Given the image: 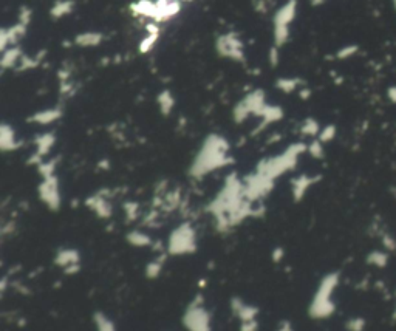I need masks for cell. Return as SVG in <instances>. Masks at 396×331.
<instances>
[{"mask_svg":"<svg viewBox=\"0 0 396 331\" xmlns=\"http://www.w3.org/2000/svg\"><path fill=\"white\" fill-rule=\"evenodd\" d=\"M228 163H231L228 158V141L219 135H210L197 155L191 173L194 176H203L222 166H226Z\"/></svg>","mask_w":396,"mask_h":331,"instance_id":"1","label":"cell"},{"mask_svg":"<svg viewBox=\"0 0 396 331\" xmlns=\"http://www.w3.org/2000/svg\"><path fill=\"white\" fill-rule=\"evenodd\" d=\"M308 147L305 144L302 142H297V144H293L286 149V152L276 157V158H269V160H265L259 164L257 167V172L269 176L271 179H276L277 176H280L283 172L293 169L297 163V158L302 152H305Z\"/></svg>","mask_w":396,"mask_h":331,"instance_id":"2","label":"cell"},{"mask_svg":"<svg viewBox=\"0 0 396 331\" xmlns=\"http://www.w3.org/2000/svg\"><path fill=\"white\" fill-rule=\"evenodd\" d=\"M339 279L338 274H328L327 277H323L319 291L313 300V307H311V313L316 317H325L333 311V304H331V294L336 288Z\"/></svg>","mask_w":396,"mask_h":331,"instance_id":"3","label":"cell"},{"mask_svg":"<svg viewBox=\"0 0 396 331\" xmlns=\"http://www.w3.org/2000/svg\"><path fill=\"white\" fill-rule=\"evenodd\" d=\"M197 249V238L195 231L191 228V225L185 223L178 226L169 238V252L175 255L191 254Z\"/></svg>","mask_w":396,"mask_h":331,"instance_id":"4","label":"cell"},{"mask_svg":"<svg viewBox=\"0 0 396 331\" xmlns=\"http://www.w3.org/2000/svg\"><path fill=\"white\" fill-rule=\"evenodd\" d=\"M245 185V195L248 201H254L259 200L262 197H265L272 188H274V179H271L269 176L256 172L253 175H249L246 178V181L243 183Z\"/></svg>","mask_w":396,"mask_h":331,"instance_id":"5","label":"cell"},{"mask_svg":"<svg viewBox=\"0 0 396 331\" xmlns=\"http://www.w3.org/2000/svg\"><path fill=\"white\" fill-rule=\"evenodd\" d=\"M217 50L220 56L234 59V61H245V54H243V44L235 34H223L217 39Z\"/></svg>","mask_w":396,"mask_h":331,"instance_id":"6","label":"cell"},{"mask_svg":"<svg viewBox=\"0 0 396 331\" xmlns=\"http://www.w3.org/2000/svg\"><path fill=\"white\" fill-rule=\"evenodd\" d=\"M39 195L42 201L50 207V209H57L60 203V194H59V183L56 176H47L44 178V181L39 185Z\"/></svg>","mask_w":396,"mask_h":331,"instance_id":"7","label":"cell"},{"mask_svg":"<svg viewBox=\"0 0 396 331\" xmlns=\"http://www.w3.org/2000/svg\"><path fill=\"white\" fill-rule=\"evenodd\" d=\"M185 323L191 331H209V314L201 305L194 304L186 313Z\"/></svg>","mask_w":396,"mask_h":331,"instance_id":"8","label":"cell"},{"mask_svg":"<svg viewBox=\"0 0 396 331\" xmlns=\"http://www.w3.org/2000/svg\"><path fill=\"white\" fill-rule=\"evenodd\" d=\"M179 10H181V5H179L178 0H172V2H167V4L157 2V13H155L154 20L157 23L167 22L172 17H175L179 13Z\"/></svg>","mask_w":396,"mask_h":331,"instance_id":"9","label":"cell"},{"mask_svg":"<svg viewBox=\"0 0 396 331\" xmlns=\"http://www.w3.org/2000/svg\"><path fill=\"white\" fill-rule=\"evenodd\" d=\"M56 263L64 268L67 273H71V271H78L79 269V254L75 249H62L59 251L56 255Z\"/></svg>","mask_w":396,"mask_h":331,"instance_id":"10","label":"cell"},{"mask_svg":"<svg viewBox=\"0 0 396 331\" xmlns=\"http://www.w3.org/2000/svg\"><path fill=\"white\" fill-rule=\"evenodd\" d=\"M296 13H297V2L296 0H290L288 4L279 8L277 13L274 14V26H280V25L290 26V23L296 17Z\"/></svg>","mask_w":396,"mask_h":331,"instance_id":"11","label":"cell"},{"mask_svg":"<svg viewBox=\"0 0 396 331\" xmlns=\"http://www.w3.org/2000/svg\"><path fill=\"white\" fill-rule=\"evenodd\" d=\"M53 144H54V135L53 133H45V135L38 136L36 138V147H38L36 154L29 161L34 163V160H38V164H41V158L45 157L50 152V149L53 147Z\"/></svg>","mask_w":396,"mask_h":331,"instance_id":"12","label":"cell"},{"mask_svg":"<svg viewBox=\"0 0 396 331\" xmlns=\"http://www.w3.org/2000/svg\"><path fill=\"white\" fill-rule=\"evenodd\" d=\"M317 178H319V176L314 178V176H308V175H302V176L296 178L294 181H293V195H294V200H296V201L302 200V197L305 195V192L308 191V188H310L313 183L317 181Z\"/></svg>","mask_w":396,"mask_h":331,"instance_id":"13","label":"cell"},{"mask_svg":"<svg viewBox=\"0 0 396 331\" xmlns=\"http://www.w3.org/2000/svg\"><path fill=\"white\" fill-rule=\"evenodd\" d=\"M20 145V142L16 139L14 130L8 124H2L0 127V147L2 150H16Z\"/></svg>","mask_w":396,"mask_h":331,"instance_id":"14","label":"cell"},{"mask_svg":"<svg viewBox=\"0 0 396 331\" xmlns=\"http://www.w3.org/2000/svg\"><path fill=\"white\" fill-rule=\"evenodd\" d=\"M87 206L93 209L95 212H96L99 217H102V218H107V217L112 214V206H110V203H109L102 195H99V194L95 195V197H91V198H88Z\"/></svg>","mask_w":396,"mask_h":331,"instance_id":"15","label":"cell"},{"mask_svg":"<svg viewBox=\"0 0 396 331\" xmlns=\"http://www.w3.org/2000/svg\"><path fill=\"white\" fill-rule=\"evenodd\" d=\"M60 115H62V112H60L59 108L42 110V112H39V113H34L31 118H29V121L45 126V124H51V123L57 121V119L60 118Z\"/></svg>","mask_w":396,"mask_h":331,"instance_id":"16","label":"cell"},{"mask_svg":"<svg viewBox=\"0 0 396 331\" xmlns=\"http://www.w3.org/2000/svg\"><path fill=\"white\" fill-rule=\"evenodd\" d=\"M132 11L136 16H144V17H155L157 13V4L150 2V0H138L136 4H132Z\"/></svg>","mask_w":396,"mask_h":331,"instance_id":"17","label":"cell"},{"mask_svg":"<svg viewBox=\"0 0 396 331\" xmlns=\"http://www.w3.org/2000/svg\"><path fill=\"white\" fill-rule=\"evenodd\" d=\"M259 116L263 118V126H262V127H265V126H268L269 123L279 121V119L283 116V112H282L280 107H276V105H266V104H265V107L260 110Z\"/></svg>","mask_w":396,"mask_h":331,"instance_id":"18","label":"cell"},{"mask_svg":"<svg viewBox=\"0 0 396 331\" xmlns=\"http://www.w3.org/2000/svg\"><path fill=\"white\" fill-rule=\"evenodd\" d=\"M20 59H22V51H20V48L11 47V48H8V50L4 51L2 62H0V65H2V68H11V67H14L16 64L20 62Z\"/></svg>","mask_w":396,"mask_h":331,"instance_id":"19","label":"cell"},{"mask_svg":"<svg viewBox=\"0 0 396 331\" xmlns=\"http://www.w3.org/2000/svg\"><path fill=\"white\" fill-rule=\"evenodd\" d=\"M101 41H102V34L93 33V31L82 33L75 38V44L79 47H96L98 44H101Z\"/></svg>","mask_w":396,"mask_h":331,"instance_id":"20","label":"cell"},{"mask_svg":"<svg viewBox=\"0 0 396 331\" xmlns=\"http://www.w3.org/2000/svg\"><path fill=\"white\" fill-rule=\"evenodd\" d=\"M234 311L243 319V320H253L257 314V308L251 307V305H246V304H241L240 300H234Z\"/></svg>","mask_w":396,"mask_h":331,"instance_id":"21","label":"cell"},{"mask_svg":"<svg viewBox=\"0 0 396 331\" xmlns=\"http://www.w3.org/2000/svg\"><path fill=\"white\" fill-rule=\"evenodd\" d=\"M73 7H75V2L73 0H59V2L51 8V16L53 17H62V16H67V14H70L71 13V10H73Z\"/></svg>","mask_w":396,"mask_h":331,"instance_id":"22","label":"cell"},{"mask_svg":"<svg viewBox=\"0 0 396 331\" xmlns=\"http://www.w3.org/2000/svg\"><path fill=\"white\" fill-rule=\"evenodd\" d=\"M158 104H160L161 113H163V115H169L170 110H172L173 105H175V99H173V96L170 95V92L164 90V92L158 96Z\"/></svg>","mask_w":396,"mask_h":331,"instance_id":"23","label":"cell"},{"mask_svg":"<svg viewBox=\"0 0 396 331\" xmlns=\"http://www.w3.org/2000/svg\"><path fill=\"white\" fill-rule=\"evenodd\" d=\"M127 240L129 243L133 245V246H147L150 245V237L141 231H132L129 235H127Z\"/></svg>","mask_w":396,"mask_h":331,"instance_id":"24","label":"cell"},{"mask_svg":"<svg viewBox=\"0 0 396 331\" xmlns=\"http://www.w3.org/2000/svg\"><path fill=\"white\" fill-rule=\"evenodd\" d=\"M290 38V26L286 25H280V26H274V42H276V47L283 45Z\"/></svg>","mask_w":396,"mask_h":331,"instance_id":"25","label":"cell"},{"mask_svg":"<svg viewBox=\"0 0 396 331\" xmlns=\"http://www.w3.org/2000/svg\"><path fill=\"white\" fill-rule=\"evenodd\" d=\"M300 81L299 79H294V78H282L277 81V88L282 90V92L285 93H291L294 92V90L299 87Z\"/></svg>","mask_w":396,"mask_h":331,"instance_id":"26","label":"cell"},{"mask_svg":"<svg viewBox=\"0 0 396 331\" xmlns=\"http://www.w3.org/2000/svg\"><path fill=\"white\" fill-rule=\"evenodd\" d=\"M300 130H302L303 135H307V136H316V135L320 133V127H319L317 121H314V119H311V118L303 121Z\"/></svg>","mask_w":396,"mask_h":331,"instance_id":"27","label":"cell"},{"mask_svg":"<svg viewBox=\"0 0 396 331\" xmlns=\"http://www.w3.org/2000/svg\"><path fill=\"white\" fill-rule=\"evenodd\" d=\"M367 262H369V263H372V265H375V266L384 268V266L387 265V262H388V254L375 251V252H372V254L369 255Z\"/></svg>","mask_w":396,"mask_h":331,"instance_id":"28","label":"cell"},{"mask_svg":"<svg viewBox=\"0 0 396 331\" xmlns=\"http://www.w3.org/2000/svg\"><path fill=\"white\" fill-rule=\"evenodd\" d=\"M161 268H163V262H161V259H157V260H154V262H150L149 265H147V277H150V279H155V277H158V274L161 273Z\"/></svg>","mask_w":396,"mask_h":331,"instance_id":"29","label":"cell"},{"mask_svg":"<svg viewBox=\"0 0 396 331\" xmlns=\"http://www.w3.org/2000/svg\"><path fill=\"white\" fill-rule=\"evenodd\" d=\"M158 36H160V34H147V36L141 41V44H139V51H141V53L150 51L152 48H154V45L157 44Z\"/></svg>","mask_w":396,"mask_h":331,"instance_id":"30","label":"cell"},{"mask_svg":"<svg viewBox=\"0 0 396 331\" xmlns=\"http://www.w3.org/2000/svg\"><path fill=\"white\" fill-rule=\"evenodd\" d=\"M38 169H39V172H41V175H42L44 178L53 176V175H54V170H56V160L41 163V164H38Z\"/></svg>","mask_w":396,"mask_h":331,"instance_id":"31","label":"cell"},{"mask_svg":"<svg viewBox=\"0 0 396 331\" xmlns=\"http://www.w3.org/2000/svg\"><path fill=\"white\" fill-rule=\"evenodd\" d=\"M307 150L310 152V155L314 157V158H322V157H323V147H322V141H320V139L313 141V142L308 145Z\"/></svg>","mask_w":396,"mask_h":331,"instance_id":"32","label":"cell"},{"mask_svg":"<svg viewBox=\"0 0 396 331\" xmlns=\"http://www.w3.org/2000/svg\"><path fill=\"white\" fill-rule=\"evenodd\" d=\"M334 135H336V127H334V126H327V127H323V129L320 130L319 139H320L322 142H328V141H331V139L334 138Z\"/></svg>","mask_w":396,"mask_h":331,"instance_id":"33","label":"cell"},{"mask_svg":"<svg viewBox=\"0 0 396 331\" xmlns=\"http://www.w3.org/2000/svg\"><path fill=\"white\" fill-rule=\"evenodd\" d=\"M96 320H98V326H99V331H113V323L105 319L102 314H98L96 316Z\"/></svg>","mask_w":396,"mask_h":331,"instance_id":"34","label":"cell"},{"mask_svg":"<svg viewBox=\"0 0 396 331\" xmlns=\"http://www.w3.org/2000/svg\"><path fill=\"white\" fill-rule=\"evenodd\" d=\"M382 240H384V246H385L387 249H390V252L396 249V240H394L390 234H385V235L382 237Z\"/></svg>","mask_w":396,"mask_h":331,"instance_id":"35","label":"cell"},{"mask_svg":"<svg viewBox=\"0 0 396 331\" xmlns=\"http://www.w3.org/2000/svg\"><path fill=\"white\" fill-rule=\"evenodd\" d=\"M269 64L272 67H276L279 64V48L277 47H272L269 50Z\"/></svg>","mask_w":396,"mask_h":331,"instance_id":"36","label":"cell"},{"mask_svg":"<svg viewBox=\"0 0 396 331\" xmlns=\"http://www.w3.org/2000/svg\"><path fill=\"white\" fill-rule=\"evenodd\" d=\"M29 20H31V11H29L28 8H22L20 16H19V22L23 23V25H28Z\"/></svg>","mask_w":396,"mask_h":331,"instance_id":"37","label":"cell"},{"mask_svg":"<svg viewBox=\"0 0 396 331\" xmlns=\"http://www.w3.org/2000/svg\"><path fill=\"white\" fill-rule=\"evenodd\" d=\"M356 47H347V48H342L339 53H338V57L339 59H345V57H348V56H351V54H354L356 53Z\"/></svg>","mask_w":396,"mask_h":331,"instance_id":"38","label":"cell"},{"mask_svg":"<svg viewBox=\"0 0 396 331\" xmlns=\"http://www.w3.org/2000/svg\"><path fill=\"white\" fill-rule=\"evenodd\" d=\"M257 329V323L256 320H243V325H241V331H256Z\"/></svg>","mask_w":396,"mask_h":331,"instance_id":"39","label":"cell"},{"mask_svg":"<svg viewBox=\"0 0 396 331\" xmlns=\"http://www.w3.org/2000/svg\"><path fill=\"white\" fill-rule=\"evenodd\" d=\"M146 29L149 34H160V25L157 22H152V23H147L146 25Z\"/></svg>","mask_w":396,"mask_h":331,"instance_id":"40","label":"cell"},{"mask_svg":"<svg viewBox=\"0 0 396 331\" xmlns=\"http://www.w3.org/2000/svg\"><path fill=\"white\" fill-rule=\"evenodd\" d=\"M282 257H283V251H282L280 248L274 251V255H272V260H274V262H279Z\"/></svg>","mask_w":396,"mask_h":331,"instance_id":"41","label":"cell"},{"mask_svg":"<svg viewBox=\"0 0 396 331\" xmlns=\"http://www.w3.org/2000/svg\"><path fill=\"white\" fill-rule=\"evenodd\" d=\"M388 96L396 102V88H391V90H390V92H388Z\"/></svg>","mask_w":396,"mask_h":331,"instance_id":"42","label":"cell"},{"mask_svg":"<svg viewBox=\"0 0 396 331\" xmlns=\"http://www.w3.org/2000/svg\"><path fill=\"white\" fill-rule=\"evenodd\" d=\"M300 96H302L303 99L308 98V96H310V90H302V92H300Z\"/></svg>","mask_w":396,"mask_h":331,"instance_id":"43","label":"cell"},{"mask_svg":"<svg viewBox=\"0 0 396 331\" xmlns=\"http://www.w3.org/2000/svg\"><path fill=\"white\" fill-rule=\"evenodd\" d=\"M313 4H320V2H323V0H311Z\"/></svg>","mask_w":396,"mask_h":331,"instance_id":"44","label":"cell"},{"mask_svg":"<svg viewBox=\"0 0 396 331\" xmlns=\"http://www.w3.org/2000/svg\"><path fill=\"white\" fill-rule=\"evenodd\" d=\"M158 2H163V4H167V2H172V0H158Z\"/></svg>","mask_w":396,"mask_h":331,"instance_id":"45","label":"cell"}]
</instances>
